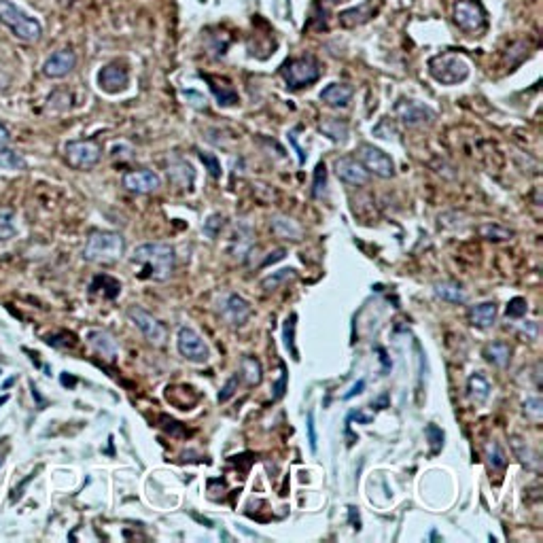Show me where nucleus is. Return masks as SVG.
<instances>
[{
	"label": "nucleus",
	"mask_w": 543,
	"mask_h": 543,
	"mask_svg": "<svg viewBox=\"0 0 543 543\" xmlns=\"http://www.w3.org/2000/svg\"><path fill=\"white\" fill-rule=\"evenodd\" d=\"M130 259L140 266V278L163 282L175 272V248L163 242H147L136 246Z\"/></svg>",
	"instance_id": "nucleus-1"
},
{
	"label": "nucleus",
	"mask_w": 543,
	"mask_h": 543,
	"mask_svg": "<svg viewBox=\"0 0 543 543\" xmlns=\"http://www.w3.org/2000/svg\"><path fill=\"white\" fill-rule=\"evenodd\" d=\"M125 250V240L121 234L115 232H94L86 248H83V259L90 264H115L121 259Z\"/></svg>",
	"instance_id": "nucleus-2"
},
{
	"label": "nucleus",
	"mask_w": 543,
	"mask_h": 543,
	"mask_svg": "<svg viewBox=\"0 0 543 543\" xmlns=\"http://www.w3.org/2000/svg\"><path fill=\"white\" fill-rule=\"evenodd\" d=\"M0 24L7 26L24 43H36L43 34L40 22L22 11L13 0H0Z\"/></svg>",
	"instance_id": "nucleus-3"
},
{
	"label": "nucleus",
	"mask_w": 543,
	"mask_h": 543,
	"mask_svg": "<svg viewBox=\"0 0 543 543\" xmlns=\"http://www.w3.org/2000/svg\"><path fill=\"white\" fill-rule=\"evenodd\" d=\"M429 72L441 86H458L469 76V62L458 54H439L429 60Z\"/></svg>",
	"instance_id": "nucleus-4"
},
{
	"label": "nucleus",
	"mask_w": 543,
	"mask_h": 543,
	"mask_svg": "<svg viewBox=\"0 0 543 543\" xmlns=\"http://www.w3.org/2000/svg\"><path fill=\"white\" fill-rule=\"evenodd\" d=\"M282 79L286 81L289 88L300 90L306 88L310 83H314L321 76V66L316 62V58L312 56H304V58H295V60H289L282 66Z\"/></svg>",
	"instance_id": "nucleus-5"
},
{
	"label": "nucleus",
	"mask_w": 543,
	"mask_h": 543,
	"mask_svg": "<svg viewBox=\"0 0 543 543\" xmlns=\"http://www.w3.org/2000/svg\"><path fill=\"white\" fill-rule=\"evenodd\" d=\"M66 161L76 170H90L100 161L102 149L96 140H70L64 147Z\"/></svg>",
	"instance_id": "nucleus-6"
},
{
	"label": "nucleus",
	"mask_w": 543,
	"mask_h": 543,
	"mask_svg": "<svg viewBox=\"0 0 543 543\" xmlns=\"http://www.w3.org/2000/svg\"><path fill=\"white\" fill-rule=\"evenodd\" d=\"M454 22L463 32H480L486 26V11L478 0H456Z\"/></svg>",
	"instance_id": "nucleus-7"
},
{
	"label": "nucleus",
	"mask_w": 543,
	"mask_h": 543,
	"mask_svg": "<svg viewBox=\"0 0 543 543\" xmlns=\"http://www.w3.org/2000/svg\"><path fill=\"white\" fill-rule=\"evenodd\" d=\"M177 346H179V352L187 361H193V363H206L208 357H211V350H208L204 338L191 327H181L179 329Z\"/></svg>",
	"instance_id": "nucleus-8"
},
{
	"label": "nucleus",
	"mask_w": 543,
	"mask_h": 543,
	"mask_svg": "<svg viewBox=\"0 0 543 543\" xmlns=\"http://www.w3.org/2000/svg\"><path fill=\"white\" fill-rule=\"evenodd\" d=\"M128 316H130V321L143 331V336H145L151 344H155V346H163V344H165V338H168V333H165V327H163L153 314H149L147 310L134 306V308L128 310Z\"/></svg>",
	"instance_id": "nucleus-9"
},
{
	"label": "nucleus",
	"mask_w": 543,
	"mask_h": 543,
	"mask_svg": "<svg viewBox=\"0 0 543 543\" xmlns=\"http://www.w3.org/2000/svg\"><path fill=\"white\" fill-rule=\"evenodd\" d=\"M359 157L361 163L365 165V170L373 172L375 177H382V179H391L395 175V163L393 159L378 147L373 145H363L359 149Z\"/></svg>",
	"instance_id": "nucleus-10"
},
{
	"label": "nucleus",
	"mask_w": 543,
	"mask_h": 543,
	"mask_svg": "<svg viewBox=\"0 0 543 543\" xmlns=\"http://www.w3.org/2000/svg\"><path fill=\"white\" fill-rule=\"evenodd\" d=\"M219 314L225 323H229L232 327H240L248 321L250 316V306L246 300H242L236 293L223 295L219 302Z\"/></svg>",
	"instance_id": "nucleus-11"
},
{
	"label": "nucleus",
	"mask_w": 543,
	"mask_h": 543,
	"mask_svg": "<svg viewBox=\"0 0 543 543\" xmlns=\"http://www.w3.org/2000/svg\"><path fill=\"white\" fill-rule=\"evenodd\" d=\"M130 83V74L128 68L121 64H106L100 72H98V86L102 92L106 94H119L128 88Z\"/></svg>",
	"instance_id": "nucleus-12"
},
{
	"label": "nucleus",
	"mask_w": 543,
	"mask_h": 543,
	"mask_svg": "<svg viewBox=\"0 0 543 543\" xmlns=\"http://www.w3.org/2000/svg\"><path fill=\"white\" fill-rule=\"evenodd\" d=\"M123 187L132 193H151L161 187V179L153 170H132L123 175Z\"/></svg>",
	"instance_id": "nucleus-13"
},
{
	"label": "nucleus",
	"mask_w": 543,
	"mask_h": 543,
	"mask_svg": "<svg viewBox=\"0 0 543 543\" xmlns=\"http://www.w3.org/2000/svg\"><path fill=\"white\" fill-rule=\"evenodd\" d=\"M74 64H76L74 51L62 49V51L51 54V56L45 60V64H43V74L49 76V79H62V76H66V74L72 72Z\"/></svg>",
	"instance_id": "nucleus-14"
},
{
	"label": "nucleus",
	"mask_w": 543,
	"mask_h": 543,
	"mask_svg": "<svg viewBox=\"0 0 543 543\" xmlns=\"http://www.w3.org/2000/svg\"><path fill=\"white\" fill-rule=\"evenodd\" d=\"M336 175L340 181L348 183V185H365L369 181V175L365 170V165L361 161H357L355 157H340L336 161Z\"/></svg>",
	"instance_id": "nucleus-15"
},
{
	"label": "nucleus",
	"mask_w": 543,
	"mask_h": 543,
	"mask_svg": "<svg viewBox=\"0 0 543 543\" xmlns=\"http://www.w3.org/2000/svg\"><path fill=\"white\" fill-rule=\"evenodd\" d=\"M395 113H397V117H399L403 123H407V125H419V123L431 121V119L435 117V113H433L429 106H425V104H421V102H414V100H401V102H397Z\"/></svg>",
	"instance_id": "nucleus-16"
},
{
	"label": "nucleus",
	"mask_w": 543,
	"mask_h": 543,
	"mask_svg": "<svg viewBox=\"0 0 543 543\" xmlns=\"http://www.w3.org/2000/svg\"><path fill=\"white\" fill-rule=\"evenodd\" d=\"M380 7H382V0H365L363 5L352 7V9L340 13V22H342L344 26H350V28H352V26L367 24L375 13L380 11Z\"/></svg>",
	"instance_id": "nucleus-17"
},
{
	"label": "nucleus",
	"mask_w": 543,
	"mask_h": 543,
	"mask_svg": "<svg viewBox=\"0 0 543 543\" xmlns=\"http://www.w3.org/2000/svg\"><path fill=\"white\" fill-rule=\"evenodd\" d=\"M88 342L100 357L111 359V361L117 357V342L113 340L111 333H106L102 329H94V331L88 333Z\"/></svg>",
	"instance_id": "nucleus-18"
},
{
	"label": "nucleus",
	"mask_w": 543,
	"mask_h": 543,
	"mask_svg": "<svg viewBox=\"0 0 543 543\" xmlns=\"http://www.w3.org/2000/svg\"><path fill=\"white\" fill-rule=\"evenodd\" d=\"M321 100L329 106H346L352 100V88L344 83H331L321 92Z\"/></svg>",
	"instance_id": "nucleus-19"
},
{
	"label": "nucleus",
	"mask_w": 543,
	"mask_h": 543,
	"mask_svg": "<svg viewBox=\"0 0 543 543\" xmlns=\"http://www.w3.org/2000/svg\"><path fill=\"white\" fill-rule=\"evenodd\" d=\"M496 321V306L494 302H482V304H476L469 308V323L473 327H480V329H488L492 327Z\"/></svg>",
	"instance_id": "nucleus-20"
},
{
	"label": "nucleus",
	"mask_w": 543,
	"mask_h": 543,
	"mask_svg": "<svg viewBox=\"0 0 543 543\" xmlns=\"http://www.w3.org/2000/svg\"><path fill=\"white\" fill-rule=\"evenodd\" d=\"M240 375H242L248 387H257L261 382V378H264L261 363L255 357H250V355L242 357V361H240Z\"/></svg>",
	"instance_id": "nucleus-21"
},
{
	"label": "nucleus",
	"mask_w": 543,
	"mask_h": 543,
	"mask_svg": "<svg viewBox=\"0 0 543 543\" xmlns=\"http://www.w3.org/2000/svg\"><path fill=\"white\" fill-rule=\"evenodd\" d=\"M28 168L26 157L15 149H0V170L5 172H24Z\"/></svg>",
	"instance_id": "nucleus-22"
},
{
	"label": "nucleus",
	"mask_w": 543,
	"mask_h": 543,
	"mask_svg": "<svg viewBox=\"0 0 543 543\" xmlns=\"http://www.w3.org/2000/svg\"><path fill=\"white\" fill-rule=\"evenodd\" d=\"M467 393H469V399H471L473 403H484V401L490 397V382L478 371V373L469 375Z\"/></svg>",
	"instance_id": "nucleus-23"
},
{
	"label": "nucleus",
	"mask_w": 543,
	"mask_h": 543,
	"mask_svg": "<svg viewBox=\"0 0 543 543\" xmlns=\"http://www.w3.org/2000/svg\"><path fill=\"white\" fill-rule=\"evenodd\" d=\"M484 357H486L488 363H492L496 367H508L512 350L505 342H492L484 348Z\"/></svg>",
	"instance_id": "nucleus-24"
},
{
	"label": "nucleus",
	"mask_w": 543,
	"mask_h": 543,
	"mask_svg": "<svg viewBox=\"0 0 543 543\" xmlns=\"http://www.w3.org/2000/svg\"><path fill=\"white\" fill-rule=\"evenodd\" d=\"M435 295L441 298L444 302H450V304H465V300H467L465 291L454 282H437L435 284Z\"/></svg>",
	"instance_id": "nucleus-25"
},
{
	"label": "nucleus",
	"mask_w": 543,
	"mask_h": 543,
	"mask_svg": "<svg viewBox=\"0 0 543 543\" xmlns=\"http://www.w3.org/2000/svg\"><path fill=\"white\" fill-rule=\"evenodd\" d=\"M272 229H274V234L280 236V238L302 240V227H300L295 221L286 219V217H276V219L272 221Z\"/></svg>",
	"instance_id": "nucleus-26"
},
{
	"label": "nucleus",
	"mask_w": 543,
	"mask_h": 543,
	"mask_svg": "<svg viewBox=\"0 0 543 543\" xmlns=\"http://www.w3.org/2000/svg\"><path fill=\"white\" fill-rule=\"evenodd\" d=\"M17 234L15 213L9 206H0V240H11Z\"/></svg>",
	"instance_id": "nucleus-27"
},
{
	"label": "nucleus",
	"mask_w": 543,
	"mask_h": 543,
	"mask_svg": "<svg viewBox=\"0 0 543 543\" xmlns=\"http://www.w3.org/2000/svg\"><path fill=\"white\" fill-rule=\"evenodd\" d=\"M208 83H211V90H213V94L217 96V100H219V104H223V106H234L236 102H238V94H236V90L232 88V86H225V88H219V83H217V79H213L211 74H202Z\"/></svg>",
	"instance_id": "nucleus-28"
},
{
	"label": "nucleus",
	"mask_w": 543,
	"mask_h": 543,
	"mask_svg": "<svg viewBox=\"0 0 543 543\" xmlns=\"http://www.w3.org/2000/svg\"><path fill=\"white\" fill-rule=\"evenodd\" d=\"M486 463L492 471H503L508 467V456L496 441H490L486 446Z\"/></svg>",
	"instance_id": "nucleus-29"
},
{
	"label": "nucleus",
	"mask_w": 543,
	"mask_h": 543,
	"mask_svg": "<svg viewBox=\"0 0 543 543\" xmlns=\"http://www.w3.org/2000/svg\"><path fill=\"white\" fill-rule=\"evenodd\" d=\"M321 130L336 143H344L346 136H348V125L340 119H325L321 123Z\"/></svg>",
	"instance_id": "nucleus-30"
},
{
	"label": "nucleus",
	"mask_w": 543,
	"mask_h": 543,
	"mask_svg": "<svg viewBox=\"0 0 543 543\" xmlns=\"http://www.w3.org/2000/svg\"><path fill=\"white\" fill-rule=\"evenodd\" d=\"M480 234H482L486 240H494V242H503V240H510V238H512V232H510V229L501 227V225H496V223H486V225H482V227H480Z\"/></svg>",
	"instance_id": "nucleus-31"
},
{
	"label": "nucleus",
	"mask_w": 543,
	"mask_h": 543,
	"mask_svg": "<svg viewBox=\"0 0 543 543\" xmlns=\"http://www.w3.org/2000/svg\"><path fill=\"white\" fill-rule=\"evenodd\" d=\"M514 450H516V454L520 456V461H522L526 467H530V469H537V467H539V458H537V454H535L526 444H522L520 439H514Z\"/></svg>",
	"instance_id": "nucleus-32"
},
{
	"label": "nucleus",
	"mask_w": 543,
	"mask_h": 543,
	"mask_svg": "<svg viewBox=\"0 0 543 543\" xmlns=\"http://www.w3.org/2000/svg\"><path fill=\"white\" fill-rule=\"evenodd\" d=\"M295 321H298V316L291 314V318H286V323H284V346H286V350H291L293 359H300L298 348H295Z\"/></svg>",
	"instance_id": "nucleus-33"
},
{
	"label": "nucleus",
	"mask_w": 543,
	"mask_h": 543,
	"mask_svg": "<svg viewBox=\"0 0 543 543\" xmlns=\"http://www.w3.org/2000/svg\"><path fill=\"white\" fill-rule=\"evenodd\" d=\"M522 407H524V416H526L528 421H533V423H541V419H543V403H541L539 397H530V399H526Z\"/></svg>",
	"instance_id": "nucleus-34"
},
{
	"label": "nucleus",
	"mask_w": 543,
	"mask_h": 543,
	"mask_svg": "<svg viewBox=\"0 0 543 543\" xmlns=\"http://www.w3.org/2000/svg\"><path fill=\"white\" fill-rule=\"evenodd\" d=\"M291 278H295V270H278V272H274L272 276H268L266 280H264V286L268 289V291H272V289H276L280 282H286V280H291Z\"/></svg>",
	"instance_id": "nucleus-35"
},
{
	"label": "nucleus",
	"mask_w": 543,
	"mask_h": 543,
	"mask_svg": "<svg viewBox=\"0 0 543 543\" xmlns=\"http://www.w3.org/2000/svg\"><path fill=\"white\" fill-rule=\"evenodd\" d=\"M327 185V170H325V163H318L316 170H314V185H312V195L321 197Z\"/></svg>",
	"instance_id": "nucleus-36"
},
{
	"label": "nucleus",
	"mask_w": 543,
	"mask_h": 543,
	"mask_svg": "<svg viewBox=\"0 0 543 543\" xmlns=\"http://www.w3.org/2000/svg\"><path fill=\"white\" fill-rule=\"evenodd\" d=\"M200 159L206 163V168H208V172H211V177H221V165H219V159L213 155V153H200Z\"/></svg>",
	"instance_id": "nucleus-37"
},
{
	"label": "nucleus",
	"mask_w": 543,
	"mask_h": 543,
	"mask_svg": "<svg viewBox=\"0 0 543 543\" xmlns=\"http://www.w3.org/2000/svg\"><path fill=\"white\" fill-rule=\"evenodd\" d=\"M526 314V300L522 298H514L510 304H508V316L510 318H520Z\"/></svg>",
	"instance_id": "nucleus-38"
},
{
	"label": "nucleus",
	"mask_w": 543,
	"mask_h": 543,
	"mask_svg": "<svg viewBox=\"0 0 543 543\" xmlns=\"http://www.w3.org/2000/svg\"><path fill=\"white\" fill-rule=\"evenodd\" d=\"M427 437L433 444V452H439L441 446H444V431L439 427H435V425H429L427 427Z\"/></svg>",
	"instance_id": "nucleus-39"
},
{
	"label": "nucleus",
	"mask_w": 543,
	"mask_h": 543,
	"mask_svg": "<svg viewBox=\"0 0 543 543\" xmlns=\"http://www.w3.org/2000/svg\"><path fill=\"white\" fill-rule=\"evenodd\" d=\"M236 389H238V373H234V375H232V378L227 380V384H225V387L221 389V393H219V401H221V403L229 401V399L234 397Z\"/></svg>",
	"instance_id": "nucleus-40"
},
{
	"label": "nucleus",
	"mask_w": 543,
	"mask_h": 543,
	"mask_svg": "<svg viewBox=\"0 0 543 543\" xmlns=\"http://www.w3.org/2000/svg\"><path fill=\"white\" fill-rule=\"evenodd\" d=\"M221 227H223V217H221V215H213L211 219L206 221L204 232L211 236V238H217V234L221 232Z\"/></svg>",
	"instance_id": "nucleus-41"
},
{
	"label": "nucleus",
	"mask_w": 543,
	"mask_h": 543,
	"mask_svg": "<svg viewBox=\"0 0 543 543\" xmlns=\"http://www.w3.org/2000/svg\"><path fill=\"white\" fill-rule=\"evenodd\" d=\"M308 441H310V450L316 452L318 450V437H316V425H314V412H308Z\"/></svg>",
	"instance_id": "nucleus-42"
},
{
	"label": "nucleus",
	"mask_w": 543,
	"mask_h": 543,
	"mask_svg": "<svg viewBox=\"0 0 543 543\" xmlns=\"http://www.w3.org/2000/svg\"><path fill=\"white\" fill-rule=\"evenodd\" d=\"M348 421H359L361 425H369V423L373 421V416H369V414H363V412H350Z\"/></svg>",
	"instance_id": "nucleus-43"
},
{
	"label": "nucleus",
	"mask_w": 543,
	"mask_h": 543,
	"mask_svg": "<svg viewBox=\"0 0 543 543\" xmlns=\"http://www.w3.org/2000/svg\"><path fill=\"white\" fill-rule=\"evenodd\" d=\"M363 389H365V380L361 378V380H359V382H357V384H355V387H352V389H350V391H348L346 395H344V399H352L355 395L363 393Z\"/></svg>",
	"instance_id": "nucleus-44"
},
{
	"label": "nucleus",
	"mask_w": 543,
	"mask_h": 543,
	"mask_svg": "<svg viewBox=\"0 0 543 543\" xmlns=\"http://www.w3.org/2000/svg\"><path fill=\"white\" fill-rule=\"evenodd\" d=\"M284 382H286V375H284V371H282V378H280V380H278V384H276L274 399H280V397H282V393H284Z\"/></svg>",
	"instance_id": "nucleus-45"
},
{
	"label": "nucleus",
	"mask_w": 543,
	"mask_h": 543,
	"mask_svg": "<svg viewBox=\"0 0 543 543\" xmlns=\"http://www.w3.org/2000/svg\"><path fill=\"white\" fill-rule=\"evenodd\" d=\"M7 138H9V130L5 128V125H3V123H0V145H3V143H5Z\"/></svg>",
	"instance_id": "nucleus-46"
},
{
	"label": "nucleus",
	"mask_w": 543,
	"mask_h": 543,
	"mask_svg": "<svg viewBox=\"0 0 543 543\" xmlns=\"http://www.w3.org/2000/svg\"><path fill=\"white\" fill-rule=\"evenodd\" d=\"M329 3H338V0H329Z\"/></svg>",
	"instance_id": "nucleus-47"
}]
</instances>
